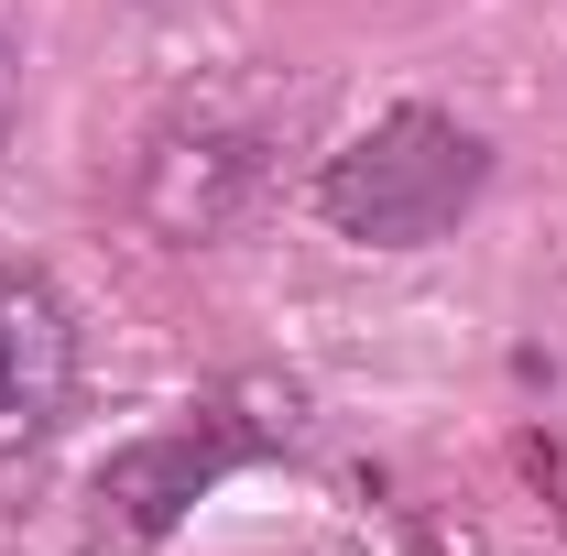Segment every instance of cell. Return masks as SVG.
<instances>
[{"mask_svg":"<svg viewBox=\"0 0 567 556\" xmlns=\"http://www.w3.org/2000/svg\"><path fill=\"white\" fill-rule=\"evenodd\" d=\"M66 393H76V328H66V306H55L33 274H11V284H0V459L44 447L55 415H66Z\"/></svg>","mask_w":567,"mask_h":556,"instance_id":"cell-4","label":"cell"},{"mask_svg":"<svg viewBox=\"0 0 567 556\" xmlns=\"http://www.w3.org/2000/svg\"><path fill=\"white\" fill-rule=\"evenodd\" d=\"M262 164H274V99L208 87V99H186L153 132V153H142V218L164 240H218L229 218L262 197Z\"/></svg>","mask_w":567,"mask_h":556,"instance_id":"cell-2","label":"cell"},{"mask_svg":"<svg viewBox=\"0 0 567 556\" xmlns=\"http://www.w3.org/2000/svg\"><path fill=\"white\" fill-rule=\"evenodd\" d=\"M481 186H492V142L470 132V121H447V110H382L360 142L328 153L317 208H328L339 240L425 251L436 229H458V218L481 208Z\"/></svg>","mask_w":567,"mask_h":556,"instance_id":"cell-1","label":"cell"},{"mask_svg":"<svg viewBox=\"0 0 567 556\" xmlns=\"http://www.w3.org/2000/svg\"><path fill=\"white\" fill-rule=\"evenodd\" d=\"M0 142H11V55H0Z\"/></svg>","mask_w":567,"mask_h":556,"instance_id":"cell-5","label":"cell"},{"mask_svg":"<svg viewBox=\"0 0 567 556\" xmlns=\"http://www.w3.org/2000/svg\"><path fill=\"white\" fill-rule=\"evenodd\" d=\"M295 415H240V404H208V415H175L132 436V447H110L99 459V524L121 535V546H153V535H175V513L197 502L208 481H229L240 459H262Z\"/></svg>","mask_w":567,"mask_h":556,"instance_id":"cell-3","label":"cell"}]
</instances>
